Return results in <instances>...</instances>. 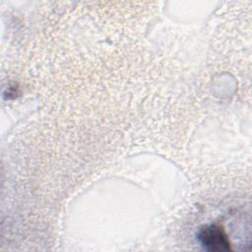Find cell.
Wrapping results in <instances>:
<instances>
[{"mask_svg":"<svg viewBox=\"0 0 252 252\" xmlns=\"http://www.w3.org/2000/svg\"><path fill=\"white\" fill-rule=\"evenodd\" d=\"M201 245L211 252H224L231 250L228 237L221 226L209 224L202 226L197 234Z\"/></svg>","mask_w":252,"mask_h":252,"instance_id":"cell-1","label":"cell"}]
</instances>
